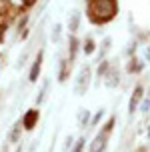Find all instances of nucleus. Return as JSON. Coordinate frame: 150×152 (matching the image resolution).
<instances>
[{"mask_svg":"<svg viewBox=\"0 0 150 152\" xmlns=\"http://www.w3.org/2000/svg\"><path fill=\"white\" fill-rule=\"evenodd\" d=\"M40 68H42V50L38 52L36 60H34V64H32V68H30V76H28V80H30V82H36V80H38Z\"/></svg>","mask_w":150,"mask_h":152,"instance_id":"5","label":"nucleus"},{"mask_svg":"<svg viewBox=\"0 0 150 152\" xmlns=\"http://www.w3.org/2000/svg\"><path fill=\"white\" fill-rule=\"evenodd\" d=\"M6 30V28H4V26H0V38H2V32Z\"/></svg>","mask_w":150,"mask_h":152,"instance_id":"17","label":"nucleus"},{"mask_svg":"<svg viewBox=\"0 0 150 152\" xmlns=\"http://www.w3.org/2000/svg\"><path fill=\"white\" fill-rule=\"evenodd\" d=\"M82 48H84V52H86V54H92V52H94V48H96V46H94V40H92V38H86Z\"/></svg>","mask_w":150,"mask_h":152,"instance_id":"13","label":"nucleus"},{"mask_svg":"<svg viewBox=\"0 0 150 152\" xmlns=\"http://www.w3.org/2000/svg\"><path fill=\"white\" fill-rule=\"evenodd\" d=\"M68 46H70V60L76 56V50H78V40H76L74 36H70V42H68Z\"/></svg>","mask_w":150,"mask_h":152,"instance_id":"12","label":"nucleus"},{"mask_svg":"<svg viewBox=\"0 0 150 152\" xmlns=\"http://www.w3.org/2000/svg\"><path fill=\"white\" fill-rule=\"evenodd\" d=\"M140 98H142V86H136V88H134V94H132V98H130V114L136 110V106H138Z\"/></svg>","mask_w":150,"mask_h":152,"instance_id":"7","label":"nucleus"},{"mask_svg":"<svg viewBox=\"0 0 150 152\" xmlns=\"http://www.w3.org/2000/svg\"><path fill=\"white\" fill-rule=\"evenodd\" d=\"M84 142H86V140H84V138H80V140L76 142V146H74V150H72V152H82V148H84Z\"/></svg>","mask_w":150,"mask_h":152,"instance_id":"15","label":"nucleus"},{"mask_svg":"<svg viewBox=\"0 0 150 152\" xmlns=\"http://www.w3.org/2000/svg\"><path fill=\"white\" fill-rule=\"evenodd\" d=\"M106 142H108V134H106V132L98 134V136L92 140V144H90V152H104Z\"/></svg>","mask_w":150,"mask_h":152,"instance_id":"3","label":"nucleus"},{"mask_svg":"<svg viewBox=\"0 0 150 152\" xmlns=\"http://www.w3.org/2000/svg\"><path fill=\"white\" fill-rule=\"evenodd\" d=\"M146 58H148V60H150V48H148V50H146Z\"/></svg>","mask_w":150,"mask_h":152,"instance_id":"18","label":"nucleus"},{"mask_svg":"<svg viewBox=\"0 0 150 152\" xmlns=\"http://www.w3.org/2000/svg\"><path fill=\"white\" fill-rule=\"evenodd\" d=\"M60 30H62L60 24H56V26L52 28V40H54V42H58V40H60Z\"/></svg>","mask_w":150,"mask_h":152,"instance_id":"14","label":"nucleus"},{"mask_svg":"<svg viewBox=\"0 0 150 152\" xmlns=\"http://www.w3.org/2000/svg\"><path fill=\"white\" fill-rule=\"evenodd\" d=\"M110 68V66H108V62H102V64H100V68H98V72H100V76L102 74H106V70Z\"/></svg>","mask_w":150,"mask_h":152,"instance_id":"16","label":"nucleus"},{"mask_svg":"<svg viewBox=\"0 0 150 152\" xmlns=\"http://www.w3.org/2000/svg\"><path fill=\"white\" fill-rule=\"evenodd\" d=\"M118 12V4L116 0H92L90 2V14L94 22H108L112 20Z\"/></svg>","mask_w":150,"mask_h":152,"instance_id":"1","label":"nucleus"},{"mask_svg":"<svg viewBox=\"0 0 150 152\" xmlns=\"http://www.w3.org/2000/svg\"><path fill=\"white\" fill-rule=\"evenodd\" d=\"M48 86H50V82L46 80L44 86H42V90H40V94H38V98H36V104H42V102L46 100V92H48Z\"/></svg>","mask_w":150,"mask_h":152,"instance_id":"11","label":"nucleus"},{"mask_svg":"<svg viewBox=\"0 0 150 152\" xmlns=\"http://www.w3.org/2000/svg\"><path fill=\"white\" fill-rule=\"evenodd\" d=\"M20 130H22V122H16L14 130H12V134H10V140H12V142H18V138H20Z\"/></svg>","mask_w":150,"mask_h":152,"instance_id":"9","label":"nucleus"},{"mask_svg":"<svg viewBox=\"0 0 150 152\" xmlns=\"http://www.w3.org/2000/svg\"><path fill=\"white\" fill-rule=\"evenodd\" d=\"M38 116H40L38 110H28V112L24 114V118H22V126L26 130H32V128H34V124L38 122Z\"/></svg>","mask_w":150,"mask_h":152,"instance_id":"4","label":"nucleus"},{"mask_svg":"<svg viewBox=\"0 0 150 152\" xmlns=\"http://www.w3.org/2000/svg\"><path fill=\"white\" fill-rule=\"evenodd\" d=\"M104 78H106L104 84L108 86V88L118 86V80H120V78H118V70H116V68H108V70H106V74H104Z\"/></svg>","mask_w":150,"mask_h":152,"instance_id":"6","label":"nucleus"},{"mask_svg":"<svg viewBox=\"0 0 150 152\" xmlns=\"http://www.w3.org/2000/svg\"><path fill=\"white\" fill-rule=\"evenodd\" d=\"M88 84H90V68L88 66H82L78 70V76H76V82H74V92L78 96L86 94L88 90Z\"/></svg>","mask_w":150,"mask_h":152,"instance_id":"2","label":"nucleus"},{"mask_svg":"<svg viewBox=\"0 0 150 152\" xmlns=\"http://www.w3.org/2000/svg\"><path fill=\"white\" fill-rule=\"evenodd\" d=\"M88 118H90L88 110H80V114H78V124H80V128H84V126L88 124Z\"/></svg>","mask_w":150,"mask_h":152,"instance_id":"10","label":"nucleus"},{"mask_svg":"<svg viewBox=\"0 0 150 152\" xmlns=\"http://www.w3.org/2000/svg\"><path fill=\"white\" fill-rule=\"evenodd\" d=\"M78 24H80V12L74 10V12L70 14V18H68V30L76 32V30H78Z\"/></svg>","mask_w":150,"mask_h":152,"instance_id":"8","label":"nucleus"}]
</instances>
